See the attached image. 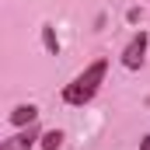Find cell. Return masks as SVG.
Segmentation results:
<instances>
[{"label": "cell", "instance_id": "1", "mask_svg": "<svg viewBox=\"0 0 150 150\" xmlns=\"http://www.w3.org/2000/svg\"><path fill=\"white\" fill-rule=\"evenodd\" d=\"M105 74H108V59H94L91 67H84L80 74L63 87V101L67 105H74V108H84V105H91L94 101V94L101 91V84H105Z\"/></svg>", "mask_w": 150, "mask_h": 150}, {"label": "cell", "instance_id": "2", "mask_svg": "<svg viewBox=\"0 0 150 150\" xmlns=\"http://www.w3.org/2000/svg\"><path fill=\"white\" fill-rule=\"evenodd\" d=\"M147 45H150V35L147 32H136V35L126 42V49H122V67L126 70H140L143 59H147Z\"/></svg>", "mask_w": 150, "mask_h": 150}, {"label": "cell", "instance_id": "3", "mask_svg": "<svg viewBox=\"0 0 150 150\" xmlns=\"http://www.w3.org/2000/svg\"><path fill=\"white\" fill-rule=\"evenodd\" d=\"M38 140H42V129H38L35 122H32V126L18 129L14 136H7V140L0 143V150H32V147L38 143Z\"/></svg>", "mask_w": 150, "mask_h": 150}, {"label": "cell", "instance_id": "4", "mask_svg": "<svg viewBox=\"0 0 150 150\" xmlns=\"http://www.w3.org/2000/svg\"><path fill=\"white\" fill-rule=\"evenodd\" d=\"M35 119H38V108H35V105H18V108L11 112V122H14L18 129H25V126H32Z\"/></svg>", "mask_w": 150, "mask_h": 150}, {"label": "cell", "instance_id": "5", "mask_svg": "<svg viewBox=\"0 0 150 150\" xmlns=\"http://www.w3.org/2000/svg\"><path fill=\"white\" fill-rule=\"evenodd\" d=\"M38 147L42 150H59L63 147V129H45L42 140H38Z\"/></svg>", "mask_w": 150, "mask_h": 150}, {"label": "cell", "instance_id": "6", "mask_svg": "<svg viewBox=\"0 0 150 150\" xmlns=\"http://www.w3.org/2000/svg\"><path fill=\"white\" fill-rule=\"evenodd\" d=\"M42 45H45V52H59V38H56V28L52 25H42Z\"/></svg>", "mask_w": 150, "mask_h": 150}, {"label": "cell", "instance_id": "7", "mask_svg": "<svg viewBox=\"0 0 150 150\" xmlns=\"http://www.w3.org/2000/svg\"><path fill=\"white\" fill-rule=\"evenodd\" d=\"M140 150H150V133H143V136H140Z\"/></svg>", "mask_w": 150, "mask_h": 150}]
</instances>
